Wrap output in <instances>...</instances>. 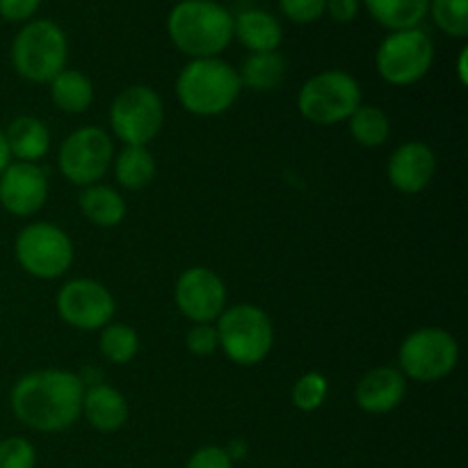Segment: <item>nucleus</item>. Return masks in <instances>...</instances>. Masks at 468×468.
<instances>
[{
    "label": "nucleus",
    "mask_w": 468,
    "mask_h": 468,
    "mask_svg": "<svg viewBox=\"0 0 468 468\" xmlns=\"http://www.w3.org/2000/svg\"><path fill=\"white\" fill-rule=\"evenodd\" d=\"M48 197V176L37 163H9L0 174V206L16 218L39 213Z\"/></svg>",
    "instance_id": "obj_14"
},
{
    "label": "nucleus",
    "mask_w": 468,
    "mask_h": 468,
    "mask_svg": "<svg viewBox=\"0 0 468 468\" xmlns=\"http://www.w3.org/2000/svg\"><path fill=\"white\" fill-rule=\"evenodd\" d=\"M407 393V378L393 366H379L366 373L356 384V405L368 414H388Z\"/></svg>",
    "instance_id": "obj_16"
},
{
    "label": "nucleus",
    "mask_w": 468,
    "mask_h": 468,
    "mask_svg": "<svg viewBox=\"0 0 468 468\" xmlns=\"http://www.w3.org/2000/svg\"><path fill=\"white\" fill-rule=\"evenodd\" d=\"M370 16L388 32L420 27L430 12V0H361Z\"/></svg>",
    "instance_id": "obj_20"
},
{
    "label": "nucleus",
    "mask_w": 468,
    "mask_h": 468,
    "mask_svg": "<svg viewBox=\"0 0 468 468\" xmlns=\"http://www.w3.org/2000/svg\"><path fill=\"white\" fill-rule=\"evenodd\" d=\"M361 105V85L352 73L341 69L315 73L297 94L302 117L318 126H334L352 117Z\"/></svg>",
    "instance_id": "obj_5"
},
{
    "label": "nucleus",
    "mask_w": 468,
    "mask_h": 468,
    "mask_svg": "<svg viewBox=\"0 0 468 468\" xmlns=\"http://www.w3.org/2000/svg\"><path fill=\"white\" fill-rule=\"evenodd\" d=\"M101 355L110 361V364H128L135 359L137 350H140V336L133 327L122 323L105 324L103 334H101Z\"/></svg>",
    "instance_id": "obj_26"
},
{
    "label": "nucleus",
    "mask_w": 468,
    "mask_h": 468,
    "mask_svg": "<svg viewBox=\"0 0 468 468\" xmlns=\"http://www.w3.org/2000/svg\"><path fill=\"white\" fill-rule=\"evenodd\" d=\"M37 452L27 439L9 437L0 441V468H35Z\"/></svg>",
    "instance_id": "obj_29"
},
{
    "label": "nucleus",
    "mask_w": 468,
    "mask_h": 468,
    "mask_svg": "<svg viewBox=\"0 0 468 468\" xmlns=\"http://www.w3.org/2000/svg\"><path fill=\"white\" fill-rule=\"evenodd\" d=\"M69 44L62 27L50 18H32L12 41V64L26 80L44 85L67 69Z\"/></svg>",
    "instance_id": "obj_4"
},
{
    "label": "nucleus",
    "mask_w": 468,
    "mask_h": 468,
    "mask_svg": "<svg viewBox=\"0 0 468 468\" xmlns=\"http://www.w3.org/2000/svg\"><path fill=\"white\" fill-rule=\"evenodd\" d=\"M233 37L250 53H274L283 41V27L274 14L251 7L233 16Z\"/></svg>",
    "instance_id": "obj_17"
},
{
    "label": "nucleus",
    "mask_w": 468,
    "mask_h": 468,
    "mask_svg": "<svg viewBox=\"0 0 468 468\" xmlns=\"http://www.w3.org/2000/svg\"><path fill=\"white\" fill-rule=\"evenodd\" d=\"M39 7L41 0H0V16L9 23H27Z\"/></svg>",
    "instance_id": "obj_33"
},
{
    "label": "nucleus",
    "mask_w": 468,
    "mask_h": 468,
    "mask_svg": "<svg viewBox=\"0 0 468 468\" xmlns=\"http://www.w3.org/2000/svg\"><path fill=\"white\" fill-rule=\"evenodd\" d=\"M82 411L90 425L99 432H117L128 419V402L122 393L108 384H94L85 391Z\"/></svg>",
    "instance_id": "obj_18"
},
{
    "label": "nucleus",
    "mask_w": 468,
    "mask_h": 468,
    "mask_svg": "<svg viewBox=\"0 0 468 468\" xmlns=\"http://www.w3.org/2000/svg\"><path fill=\"white\" fill-rule=\"evenodd\" d=\"M85 382L69 370H37L14 384V416L37 432H62L82 414Z\"/></svg>",
    "instance_id": "obj_1"
},
{
    "label": "nucleus",
    "mask_w": 468,
    "mask_h": 468,
    "mask_svg": "<svg viewBox=\"0 0 468 468\" xmlns=\"http://www.w3.org/2000/svg\"><path fill=\"white\" fill-rule=\"evenodd\" d=\"M240 85L254 91H272L286 78V59L274 53H251L238 71Z\"/></svg>",
    "instance_id": "obj_23"
},
{
    "label": "nucleus",
    "mask_w": 468,
    "mask_h": 468,
    "mask_svg": "<svg viewBox=\"0 0 468 468\" xmlns=\"http://www.w3.org/2000/svg\"><path fill=\"white\" fill-rule=\"evenodd\" d=\"M114 176L128 190H142L155 176V158L146 146H126L114 158Z\"/></svg>",
    "instance_id": "obj_24"
},
{
    "label": "nucleus",
    "mask_w": 468,
    "mask_h": 468,
    "mask_svg": "<svg viewBox=\"0 0 468 468\" xmlns=\"http://www.w3.org/2000/svg\"><path fill=\"white\" fill-rule=\"evenodd\" d=\"M218 338L224 355L238 366H256L274 343L272 320L254 304H236L218 318Z\"/></svg>",
    "instance_id": "obj_6"
},
{
    "label": "nucleus",
    "mask_w": 468,
    "mask_h": 468,
    "mask_svg": "<svg viewBox=\"0 0 468 468\" xmlns=\"http://www.w3.org/2000/svg\"><path fill=\"white\" fill-rule=\"evenodd\" d=\"M3 133L9 155H14L18 163H37L48 154L50 133L41 119L23 114L14 119Z\"/></svg>",
    "instance_id": "obj_19"
},
{
    "label": "nucleus",
    "mask_w": 468,
    "mask_h": 468,
    "mask_svg": "<svg viewBox=\"0 0 468 468\" xmlns=\"http://www.w3.org/2000/svg\"><path fill=\"white\" fill-rule=\"evenodd\" d=\"M9 160H12V155H9L7 142H5V133H3V128H0V174L5 172V167L9 165Z\"/></svg>",
    "instance_id": "obj_35"
},
{
    "label": "nucleus",
    "mask_w": 468,
    "mask_h": 468,
    "mask_svg": "<svg viewBox=\"0 0 468 468\" xmlns=\"http://www.w3.org/2000/svg\"><path fill=\"white\" fill-rule=\"evenodd\" d=\"M16 261L30 277L58 279L71 268L73 242L59 227L35 222L16 236Z\"/></svg>",
    "instance_id": "obj_9"
},
{
    "label": "nucleus",
    "mask_w": 468,
    "mask_h": 468,
    "mask_svg": "<svg viewBox=\"0 0 468 468\" xmlns=\"http://www.w3.org/2000/svg\"><path fill=\"white\" fill-rule=\"evenodd\" d=\"M80 210L96 227H117L126 218V201L108 186H87L80 195Z\"/></svg>",
    "instance_id": "obj_21"
},
{
    "label": "nucleus",
    "mask_w": 468,
    "mask_h": 468,
    "mask_svg": "<svg viewBox=\"0 0 468 468\" xmlns=\"http://www.w3.org/2000/svg\"><path fill=\"white\" fill-rule=\"evenodd\" d=\"M50 99L62 112L80 114L94 101V85L85 73L64 69L50 80Z\"/></svg>",
    "instance_id": "obj_22"
},
{
    "label": "nucleus",
    "mask_w": 468,
    "mask_h": 468,
    "mask_svg": "<svg viewBox=\"0 0 468 468\" xmlns=\"http://www.w3.org/2000/svg\"><path fill=\"white\" fill-rule=\"evenodd\" d=\"M112 154V140L103 128H78L59 146V172L73 186H94L108 172Z\"/></svg>",
    "instance_id": "obj_11"
},
{
    "label": "nucleus",
    "mask_w": 468,
    "mask_h": 468,
    "mask_svg": "<svg viewBox=\"0 0 468 468\" xmlns=\"http://www.w3.org/2000/svg\"><path fill=\"white\" fill-rule=\"evenodd\" d=\"M186 468H233V460L227 448L204 446L187 460Z\"/></svg>",
    "instance_id": "obj_32"
},
{
    "label": "nucleus",
    "mask_w": 468,
    "mask_h": 468,
    "mask_svg": "<svg viewBox=\"0 0 468 468\" xmlns=\"http://www.w3.org/2000/svg\"><path fill=\"white\" fill-rule=\"evenodd\" d=\"M434 62V44L420 27L391 32L375 53L378 73L393 87H407L428 76Z\"/></svg>",
    "instance_id": "obj_8"
},
{
    "label": "nucleus",
    "mask_w": 468,
    "mask_h": 468,
    "mask_svg": "<svg viewBox=\"0 0 468 468\" xmlns=\"http://www.w3.org/2000/svg\"><path fill=\"white\" fill-rule=\"evenodd\" d=\"M329 384L320 373H306L292 387V405L302 411H315L327 400Z\"/></svg>",
    "instance_id": "obj_28"
},
{
    "label": "nucleus",
    "mask_w": 468,
    "mask_h": 468,
    "mask_svg": "<svg viewBox=\"0 0 468 468\" xmlns=\"http://www.w3.org/2000/svg\"><path fill=\"white\" fill-rule=\"evenodd\" d=\"M174 297L181 314L195 324H210L227 309L224 282L213 270L201 268V265L186 270L178 277Z\"/></svg>",
    "instance_id": "obj_13"
},
{
    "label": "nucleus",
    "mask_w": 468,
    "mask_h": 468,
    "mask_svg": "<svg viewBox=\"0 0 468 468\" xmlns=\"http://www.w3.org/2000/svg\"><path fill=\"white\" fill-rule=\"evenodd\" d=\"M240 76L219 58L190 59L176 78V96L183 108L197 117H218L240 96Z\"/></svg>",
    "instance_id": "obj_3"
},
{
    "label": "nucleus",
    "mask_w": 468,
    "mask_h": 468,
    "mask_svg": "<svg viewBox=\"0 0 468 468\" xmlns=\"http://www.w3.org/2000/svg\"><path fill=\"white\" fill-rule=\"evenodd\" d=\"M437 155L425 142H405L388 158V181L405 195H419L432 183Z\"/></svg>",
    "instance_id": "obj_15"
},
{
    "label": "nucleus",
    "mask_w": 468,
    "mask_h": 468,
    "mask_svg": "<svg viewBox=\"0 0 468 468\" xmlns=\"http://www.w3.org/2000/svg\"><path fill=\"white\" fill-rule=\"evenodd\" d=\"M167 35L187 58H219L233 39V14L218 0H181L169 9Z\"/></svg>",
    "instance_id": "obj_2"
},
{
    "label": "nucleus",
    "mask_w": 468,
    "mask_h": 468,
    "mask_svg": "<svg viewBox=\"0 0 468 468\" xmlns=\"http://www.w3.org/2000/svg\"><path fill=\"white\" fill-rule=\"evenodd\" d=\"M327 0H279V9L283 16L300 26H309L324 16Z\"/></svg>",
    "instance_id": "obj_30"
},
{
    "label": "nucleus",
    "mask_w": 468,
    "mask_h": 468,
    "mask_svg": "<svg viewBox=\"0 0 468 468\" xmlns=\"http://www.w3.org/2000/svg\"><path fill=\"white\" fill-rule=\"evenodd\" d=\"M361 0H327V7L324 14H329V18L336 23H352L359 16Z\"/></svg>",
    "instance_id": "obj_34"
},
{
    "label": "nucleus",
    "mask_w": 468,
    "mask_h": 468,
    "mask_svg": "<svg viewBox=\"0 0 468 468\" xmlns=\"http://www.w3.org/2000/svg\"><path fill=\"white\" fill-rule=\"evenodd\" d=\"M186 346L187 350L197 356L213 355V352L219 347L218 329H215L213 324H195V327L187 332Z\"/></svg>",
    "instance_id": "obj_31"
},
{
    "label": "nucleus",
    "mask_w": 468,
    "mask_h": 468,
    "mask_svg": "<svg viewBox=\"0 0 468 468\" xmlns=\"http://www.w3.org/2000/svg\"><path fill=\"white\" fill-rule=\"evenodd\" d=\"M428 14L443 35L452 39L468 37V0H430Z\"/></svg>",
    "instance_id": "obj_27"
},
{
    "label": "nucleus",
    "mask_w": 468,
    "mask_h": 468,
    "mask_svg": "<svg viewBox=\"0 0 468 468\" xmlns=\"http://www.w3.org/2000/svg\"><path fill=\"white\" fill-rule=\"evenodd\" d=\"M58 314L69 327L96 332L112 320L114 300L103 283L94 279H73L58 292Z\"/></svg>",
    "instance_id": "obj_12"
},
{
    "label": "nucleus",
    "mask_w": 468,
    "mask_h": 468,
    "mask_svg": "<svg viewBox=\"0 0 468 468\" xmlns=\"http://www.w3.org/2000/svg\"><path fill=\"white\" fill-rule=\"evenodd\" d=\"M398 361L405 378L423 384L439 382L460 364V346L446 329L423 327L402 341Z\"/></svg>",
    "instance_id": "obj_7"
},
{
    "label": "nucleus",
    "mask_w": 468,
    "mask_h": 468,
    "mask_svg": "<svg viewBox=\"0 0 468 468\" xmlns=\"http://www.w3.org/2000/svg\"><path fill=\"white\" fill-rule=\"evenodd\" d=\"M165 122L158 91L146 85L126 87L110 108V126L126 146H146L160 133Z\"/></svg>",
    "instance_id": "obj_10"
},
{
    "label": "nucleus",
    "mask_w": 468,
    "mask_h": 468,
    "mask_svg": "<svg viewBox=\"0 0 468 468\" xmlns=\"http://www.w3.org/2000/svg\"><path fill=\"white\" fill-rule=\"evenodd\" d=\"M466 58H468V50L462 48L460 59H457V73H460V82H462V85H466V82H468V76H466Z\"/></svg>",
    "instance_id": "obj_36"
},
{
    "label": "nucleus",
    "mask_w": 468,
    "mask_h": 468,
    "mask_svg": "<svg viewBox=\"0 0 468 468\" xmlns=\"http://www.w3.org/2000/svg\"><path fill=\"white\" fill-rule=\"evenodd\" d=\"M347 122H350L352 140L366 149L382 146L391 135V122L384 110L375 108V105H359Z\"/></svg>",
    "instance_id": "obj_25"
}]
</instances>
